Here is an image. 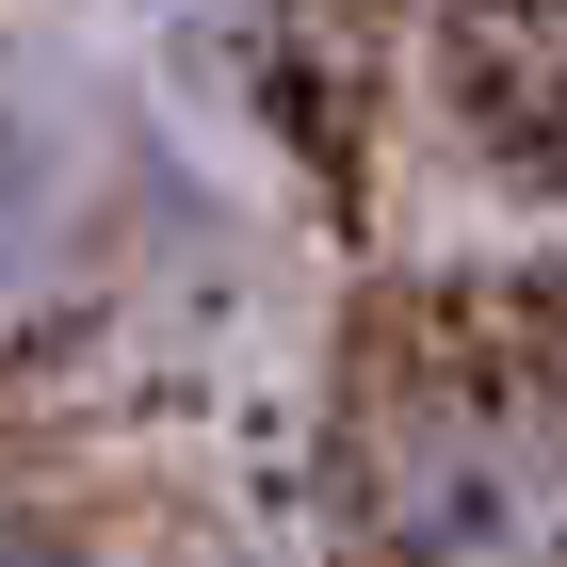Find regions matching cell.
Wrapping results in <instances>:
<instances>
[{"mask_svg":"<svg viewBox=\"0 0 567 567\" xmlns=\"http://www.w3.org/2000/svg\"><path fill=\"white\" fill-rule=\"evenodd\" d=\"M65 276V163H49V131L0 97V324Z\"/></svg>","mask_w":567,"mask_h":567,"instance_id":"obj_1","label":"cell"},{"mask_svg":"<svg viewBox=\"0 0 567 567\" xmlns=\"http://www.w3.org/2000/svg\"><path fill=\"white\" fill-rule=\"evenodd\" d=\"M0 567H65V535H49L33 503H17V486H0Z\"/></svg>","mask_w":567,"mask_h":567,"instance_id":"obj_2","label":"cell"}]
</instances>
